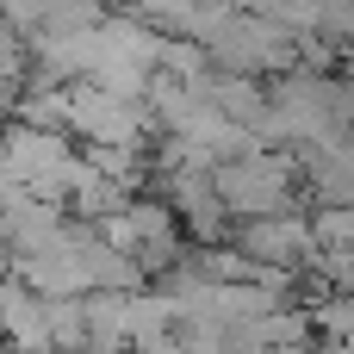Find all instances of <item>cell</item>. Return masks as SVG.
Wrapping results in <instances>:
<instances>
[{
	"mask_svg": "<svg viewBox=\"0 0 354 354\" xmlns=\"http://www.w3.org/2000/svg\"><path fill=\"white\" fill-rule=\"evenodd\" d=\"M236 255L255 268V274H274V280H292L299 268L317 261V224L299 218V212H280V218H255L236 230Z\"/></svg>",
	"mask_w": 354,
	"mask_h": 354,
	"instance_id": "7a4b0ae2",
	"label": "cell"
},
{
	"mask_svg": "<svg viewBox=\"0 0 354 354\" xmlns=\"http://www.w3.org/2000/svg\"><path fill=\"white\" fill-rule=\"evenodd\" d=\"M12 261V243H6V218H0V268Z\"/></svg>",
	"mask_w": 354,
	"mask_h": 354,
	"instance_id": "3957f363",
	"label": "cell"
},
{
	"mask_svg": "<svg viewBox=\"0 0 354 354\" xmlns=\"http://www.w3.org/2000/svg\"><path fill=\"white\" fill-rule=\"evenodd\" d=\"M0 354H6V348H0Z\"/></svg>",
	"mask_w": 354,
	"mask_h": 354,
	"instance_id": "277c9868",
	"label": "cell"
},
{
	"mask_svg": "<svg viewBox=\"0 0 354 354\" xmlns=\"http://www.w3.org/2000/svg\"><path fill=\"white\" fill-rule=\"evenodd\" d=\"M212 180H218V199H224V212H230L236 224L280 218L286 199H292V168H286L280 156H268V149H249V156L224 162Z\"/></svg>",
	"mask_w": 354,
	"mask_h": 354,
	"instance_id": "6da1fadb",
	"label": "cell"
}]
</instances>
